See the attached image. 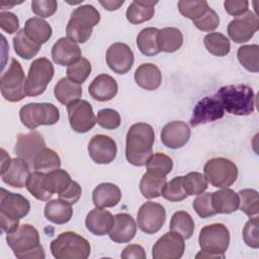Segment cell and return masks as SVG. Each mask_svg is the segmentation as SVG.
Segmentation results:
<instances>
[{"label": "cell", "instance_id": "1", "mask_svg": "<svg viewBox=\"0 0 259 259\" xmlns=\"http://www.w3.org/2000/svg\"><path fill=\"white\" fill-rule=\"evenodd\" d=\"M155 133L146 122L134 123L126 133L125 158L134 166H144L153 154Z\"/></svg>", "mask_w": 259, "mask_h": 259}, {"label": "cell", "instance_id": "2", "mask_svg": "<svg viewBox=\"0 0 259 259\" xmlns=\"http://www.w3.org/2000/svg\"><path fill=\"white\" fill-rule=\"evenodd\" d=\"M6 242L19 259H44L45 250L39 243L38 231L29 224L20 225L6 235Z\"/></svg>", "mask_w": 259, "mask_h": 259}, {"label": "cell", "instance_id": "3", "mask_svg": "<svg viewBox=\"0 0 259 259\" xmlns=\"http://www.w3.org/2000/svg\"><path fill=\"white\" fill-rule=\"evenodd\" d=\"M224 110L234 115L252 114L255 108L253 89L245 84L227 85L221 87L214 94Z\"/></svg>", "mask_w": 259, "mask_h": 259}, {"label": "cell", "instance_id": "4", "mask_svg": "<svg viewBox=\"0 0 259 259\" xmlns=\"http://www.w3.org/2000/svg\"><path fill=\"white\" fill-rule=\"evenodd\" d=\"M29 210L30 203L26 197L1 188L0 221L1 228L6 234L14 232L19 227V220L24 218Z\"/></svg>", "mask_w": 259, "mask_h": 259}, {"label": "cell", "instance_id": "5", "mask_svg": "<svg viewBox=\"0 0 259 259\" xmlns=\"http://www.w3.org/2000/svg\"><path fill=\"white\" fill-rule=\"evenodd\" d=\"M201 251L196 258H225V252L230 244V232L224 224L214 223L204 226L198 237Z\"/></svg>", "mask_w": 259, "mask_h": 259}, {"label": "cell", "instance_id": "6", "mask_svg": "<svg viewBox=\"0 0 259 259\" xmlns=\"http://www.w3.org/2000/svg\"><path fill=\"white\" fill-rule=\"evenodd\" d=\"M99 21L100 13L93 5H81L71 13L66 27L67 37L77 44H84L90 38L93 27Z\"/></svg>", "mask_w": 259, "mask_h": 259}, {"label": "cell", "instance_id": "7", "mask_svg": "<svg viewBox=\"0 0 259 259\" xmlns=\"http://www.w3.org/2000/svg\"><path fill=\"white\" fill-rule=\"evenodd\" d=\"M51 252L57 259H86L90 255L91 247L84 237L67 231L52 241Z\"/></svg>", "mask_w": 259, "mask_h": 259}, {"label": "cell", "instance_id": "8", "mask_svg": "<svg viewBox=\"0 0 259 259\" xmlns=\"http://www.w3.org/2000/svg\"><path fill=\"white\" fill-rule=\"evenodd\" d=\"M20 121L29 130L39 125H53L60 119V110L53 103H28L20 108Z\"/></svg>", "mask_w": 259, "mask_h": 259}, {"label": "cell", "instance_id": "9", "mask_svg": "<svg viewBox=\"0 0 259 259\" xmlns=\"http://www.w3.org/2000/svg\"><path fill=\"white\" fill-rule=\"evenodd\" d=\"M26 79L23 69L18 61L11 59L8 69L0 79L1 94L9 102H18L26 96Z\"/></svg>", "mask_w": 259, "mask_h": 259}, {"label": "cell", "instance_id": "10", "mask_svg": "<svg viewBox=\"0 0 259 259\" xmlns=\"http://www.w3.org/2000/svg\"><path fill=\"white\" fill-rule=\"evenodd\" d=\"M203 172L207 182L218 188H229L238 177L237 165L224 157L209 159L203 167Z\"/></svg>", "mask_w": 259, "mask_h": 259}, {"label": "cell", "instance_id": "11", "mask_svg": "<svg viewBox=\"0 0 259 259\" xmlns=\"http://www.w3.org/2000/svg\"><path fill=\"white\" fill-rule=\"evenodd\" d=\"M55 69L47 58L35 59L29 67L26 78L25 90L27 96H37L45 92L54 77Z\"/></svg>", "mask_w": 259, "mask_h": 259}, {"label": "cell", "instance_id": "12", "mask_svg": "<svg viewBox=\"0 0 259 259\" xmlns=\"http://www.w3.org/2000/svg\"><path fill=\"white\" fill-rule=\"evenodd\" d=\"M70 126L76 133H87L96 123V117L91 104L86 100H76L67 105Z\"/></svg>", "mask_w": 259, "mask_h": 259}, {"label": "cell", "instance_id": "13", "mask_svg": "<svg viewBox=\"0 0 259 259\" xmlns=\"http://www.w3.org/2000/svg\"><path fill=\"white\" fill-rule=\"evenodd\" d=\"M166 221V210L163 205L147 201L138 211V226L146 234H155L161 230Z\"/></svg>", "mask_w": 259, "mask_h": 259}, {"label": "cell", "instance_id": "14", "mask_svg": "<svg viewBox=\"0 0 259 259\" xmlns=\"http://www.w3.org/2000/svg\"><path fill=\"white\" fill-rule=\"evenodd\" d=\"M259 28L257 15L248 10L246 13L235 17L228 25V34L237 44L250 40Z\"/></svg>", "mask_w": 259, "mask_h": 259}, {"label": "cell", "instance_id": "15", "mask_svg": "<svg viewBox=\"0 0 259 259\" xmlns=\"http://www.w3.org/2000/svg\"><path fill=\"white\" fill-rule=\"evenodd\" d=\"M225 110L215 95L205 96L200 99L193 108L190 117V125L197 126L199 124L215 121L222 118Z\"/></svg>", "mask_w": 259, "mask_h": 259}, {"label": "cell", "instance_id": "16", "mask_svg": "<svg viewBox=\"0 0 259 259\" xmlns=\"http://www.w3.org/2000/svg\"><path fill=\"white\" fill-rule=\"evenodd\" d=\"M185 250L184 239L175 232L165 233L152 248L154 259H179Z\"/></svg>", "mask_w": 259, "mask_h": 259}, {"label": "cell", "instance_id": "17", "mask_svg": "<svg viewBox=\"0 0 259 259\" xmlns=\"http://www.w3.org/2000/svg\"><path fill=\"white\" fill-rule=\"evenodd\" d=\"M46 148L42 136L38 132H30L27 134H19L14 147L16 155L25 160L29 166L33 165V161L37 154Z\"/></svg>", "mask_w": 259, "mask_h": 259}, {"label": "cell", "instance_id": "18", "mask_svg": "<svg viewBox=\"0 0 259 259\" xmlns=\"http://www.w3.org/2000/svg\"><path fill=\"white\" fill-rule=\"evenodd\" d=\"M90 158L97 164L111 163L117 154V147L114 140L105 135H95L88 144Z\"/></svg>", "mask_w": 259, "mask_h": 259}, {"label": "cell", "instance_id": "19", "mask_svg": "<svg viewBox=\"0 0 259 259\" xmlns=\"http://www.w3.org/2000/svg\"><path fill=\"white\" fill-rule=\"evenodd\" d=\"M107 66L116 74L127 73L134 64V53L123 42L112 44L106 52Z\"/></svg>", "mask_w": 259, "mask_h": 259}, {"label": "cell", "instance_id": "20", "mask_svg": "<svg viewBox=\"0 0 259 259\" xmlns=\"http://www.w3.org/2000/svg\"><path fill=\"white\" fill-rule=\"evenodd\" d=\"M190 139V128L180 120L170 121L164 125L161 132V141L169 149H179Z\"/></svg>", "mask_w": 259, "mask_h": 259}, {"label": "cell", "instance_id": "21", "mask_svg": "<svg viewBox=\"0 0 259 259\" xmlns=\"http://www.w3.org/2000/svg\"><path fill=\"white\" fill-rule=\"evenodd\" d=\"M82 52L77 42L68 37L59 38L52 48V59L60 66H69L81 58Z\"/></svg>", "mask_w": 259, "mask_h": 259}, {"label": "cell", "instance_id": "22", "mask_svg": "<svg viewBox=\"0 0 259 259\" xmlns=\"http://www.w3.org/2000/svg\"><path fill=\"white\" fill-rule=\"evenodd\" d=\"M136 233L137 225L134 218L128 213H117L114 215L108 236L114 243H127L134 239Z\"/></svg>", "mask_w": 259, "mask_h": 259}, {"label": "cell", "instance_id": "23", "mask_svg": "<svg viewBox=\"0 0 259 259\" xmlns=\"http://www.w3.org/2000/svg\"><path fill=\"white\" fill-rule=\"evenodd\" d=\"M117 83L113 77L108 74L96 76L88 87L90 96L97 101L104 102L111 100L117 93Z\"/></svg>", "mask_w": 259, "mask_h": 259}, {"label": "cell", "instance_id": "24", "mask_svg": "<svg viewBox=\"0 0 259 259\" xmlns=\"http://www.w3.org/2000/svg\"><path fill=\"white\" fill-rule=\"evenodd\" d=\"M113 221L114 217L110 211L101 207H95L87 213L85 226L93 235L104 236L110 231Z\"/></svg>", "mask_w": 259, "mask_h": 259}, {"label": "cell", "instance_id": "25", "mask_svg": "<svg viewBox=\"0 0 259 259\" xmlns=\"http://www.w3.org/2000/svg\"><path fill=\"white\" fill-rule=\"evenodd\" d=\"M29 175V164L19 157L12 159L9 167L1 173L3 182L15 188L24 187Z\"/></svg>", "mask_w": 259, "mask_h": 259}, {"label": "cell", "instance_id": "26", "mask_svg": "<svg viewBox=\"0 0 259 259\" xmlns=\"http://www.w3.org/2000/svg\"><path fill=\"white\" fill-rule=\"evenodd\" d=\"M121 199V191L115 184L101 183L92 192V201L96 207H113Z\"/></svg>", "mask_w": 259, "mask_h": 259}, {"label": "cell", "instance_id": "27", "mask_svg": "<svg viewBox=\"0 0 259 259\" xmlns=\"http://www.w3.org/2000/svg\"><path fill=\"white\" fill-rule=\"evenodd\" d=\"M136 83L145 90H156L162 82V74L160 69L152 63H144L140 65L135 72Z\"/></svg>", "mask_w": 259, "mask_h": 259}, {"label": "cell", "instance_id": "28", "mask_svg": "<svg viewBox=\"0 0 259 259\" xmlns=\"http://www.w3.org/2000/svg\"><path fill=\"white\" fill-rule=\"evenodd\" d=\"M211 200L217 213H232L239 208L240 204L238 193L230 188L211 192Z\"/></svg>", "mask_w": 259, "mask_h": 259}, {"label": "cell", "instance_id": "29", "mask_svg": "<svg viewBox=\"0 0 259 259\" xmlns=\"http://www.w3.org/2000/svg\"><path fill=\"white\" fill-rule=\"evenodd\" d=\"M45 217L52 223L63 225L68 223L73 215L72 204L58 198L49 200L45 205Z\"/></svg>", "mask_w": 259, "mask_h": 259}, {"label": "cell", "instance_id": "30", "mask_svg": "<svg viewBox=\"0 0 259 259\" xmlns=\"http://www.w3.org/2000/svg\"><path fill=\"white\" fill-rule=\"evenodd\" d=\"M157 3V1H133L125 12L127 21L132 24H140L150 20L154 16V7Z\"/></svg>", "mask_w": 259, "mask_h": 259}, {"label": "cell", "instance_id": "31", "mask_svg": "<svg viewBox=\"0 0 259 259\" xmlns=\"http://www.w3.org/2000/svg\"><path fill=\"white\" fill-rule=\"evenodd\" d=\"M54 94L57 100L64 104L69 105L73 101L79 100L82 96V87L80 84L74 83L67 77L61 78L55 85Z\"/></svg>", "mask_w": 259, "mask_h": 259}, {"label": "cell", "instance_id": "32", "mask_svg": "<svg viewBox=\"0 0 259 259\" xmlns=\"http://www.w3.org/2000/svg\"><path fill=\"white\" fill-rule=\"evenodd\" d=\"M23 29L25 34L31 40L40 46L51 38L53 32L51 25L40 17H31L27 19Z\"/></svg>", "mask_w": 259, "mask_h": 259}, {"label": "cell", "instance_id": "33", "mask_svg": "<svg viewBox=\"0 0 259 259\" xmlns=\"http://www.w3.org/2000/svg\"><path fill=\"white\" fill-rule=\"evenodd\" d=\"M183 44L182 32L176 27H164L158 32V46L160 52L174 53Z\"/></svg>", "mask_w": 259, "mask_h": 259}, {"label": "cell", "instance_id": "34", "mask_svg": "<svg viewBox=\"0 0 259 259\" xmlns=\"http://www.w3.org/2000/svg\"><path fill=\"white\" fill-rule=\"evenodd\" d=\"M158 32L159 29L156 27H146L139 32L137 36V46L143 55L152 57L160 53Z\"/></svg>", "mask_w": 259, "mask_h": 259}, {"label": "cell", "instance_id": "35", "mask_svg": "<svg viewBox=\"0 0 259 259\" xmlns=\"http://www.w3.org/2000/svg\"><path fill=\"white\" fill-rule=\"evenodd\" d=\"M13 47L17 56L24 60L33 58L40 50V45L31 40L24 32V29H20L13 37Z\"/></svg>", "mask_w": 259, "mask_h": 259}, {"label": "cell", "instance_id": "36", "mask_svg": "<svg viewBox=\"0 0 259 259\" xmlns=\"http://www.w3.org/2000/svg\"><path fill=\"white\" fill-rule=\"evenodd\" d=\"M194 228V221L188 212L179 210L173 213L169 226L170 231L179 234L183 239L187 240L193 235Z\"/></svg>", "mask_w": 259, "mask_h": 259}, {"label": "cell", "instance_id": "37", "mask_svg": "<svg viewBox=\"0 0 259 259\" xmlns=\"http://www.w3.org/2000/svg\"><path fill=\"white\" fill-rule=\"evenodd\" d=\"M146 167L148 173L157 177H166L172 171L173 161L166 154L157 152L149 158Z\"/></svg>", "mask_w": 259, "mask_h": 259}, {"label": "cell", "instance_id": "38", "mask_svg": "<svg viewBox=\"0 0 259 259\" xmlns=\"http://www.w3.org/2000/svg\"><path fill=\"white\" fill-rule=\"evenodd\" d=\"M166 182V177H157L146 172L140 182V191L148 199L159 197L162 195V190Z\"/></svg>", "mask_w": 259, "mask_h": 259}, {"label": "cell", "instance_id": "39", "mask_svg": "<svg viewBox=\"0 0 259 259\" xmlns=\"http://www.w3.org/2000/svg\"><path fill=\"white\" fill-rule=\"evenodd\" d=\"M32 167L35 171L49 173L61 167V159L57 152L46 147L35 157Z\"/></svg>", "mask_w": 259, "mask_h": 259}, {"label": "cell", "instance_id": "40", "mask_svg": "<svg viewBox=\"0 0 259 259\" xmlns=\"http://www.w3.org/2000/svg\"><path fill=\"white\" fill-rule=\"evenodd\" d=\"M203 42L207 52L217 57L227 56L231 50L229 38L220 32L207 33L203 38Z\"/></svg>", "mask_w": 259, "mask_h": 259}, {"label": "cell", "instance_id": "41", "mask_svg": "<svg viewBox=\"0 0 259 259\" xmlns=\"http://www.w3.org/2000/svg\"><path fill=\"white\" fill-rule=\"evenodd\" d=\"M71 182L72 179L70 174L66 170L60 168L47 173L45 178V186L52 194L61 193Z\"/></svg>", "mask_w": 259, "mask_h": 259}, {"label": "cell", "instance_id": "42", "mask_svg": "<svg viewBox=\"0 0 259 259\" xmlns=\"http://www.w3.org/2000/svg\"><path fill=\"white\" fill-rule=\"evenodd\" d=\"M46 174L40 171H34L30 173L26 181V189L36 199L47 201L52 197V193L49 192L45 186Z\"/></svg>", "mask_w": 259, "mask_h": 259}, {"label": "cell", "instance_id": "43", "mask_svg": "<svg viewBox=\"0 0 259 259\" xmlns=\"http://www.w3.org/2000/svg\"><path fill=\"white\" fill-rule=\"evenodd\" d=\"M237 57L241 65L248 71H259V47L257 45H245L238 49Z\"/></svg>", "mask_w": 259, "mask_h": 259}, {"label": "cell", "instance_id": "44", "mask_svg": "<svg viewBox=\"0 0 259 259\" xmlns=\"http://www.w3.org/2000/svg\"><path fill=\"white\" fill-rule=\"evenodd\" d=\"M240 209L248 217H256L259 211V195L255 189H242L238 192Z\"/></svg>", "mask_w": 259, "mask_h": 259}, {"label": "cell", "instance_id": "45", "mask_svg": "<svg viewBox=\"0 0 259 259\" xmlns=\"http://www.w3.org/2000/svg\"><path fill=\"white\" fill-rule=\"evenodd\" d=\"M90 73L91 64L86 58L83 57L67 67V78L72 82L80 85L86 81Z\"/></svg>", "mask_w": 259, "mask_h": 259}, {"label": "cell", "instance_id": "46", "mask_svg": "<svg viewBox=\"0 0 259 259\" xmlns=\"http://www.w3.org/2000/svg\"><path fill=\"white\" fill-rule=\"evenodd\" d=\"M207 179L200 172H190L183 176V186L188 195H199L207 188Z\"/></svg>", "mask_w": 259, "mask_h": 259}, {"label": "cell", "instance_id": "47", "mask_svg": "<svg viewBox=\"0 0 259 259\" xmlns=\"http://www.w3.org/2000/svg\"><path fill=\"white\" fill-rule=\"evenodd\" d=\"M162 196L172 202H177L185 199L188 194L186 193L183 186V176L174 177L169 182H166L162 190Z\"/></svg>", "mask_w": 259, "mask_h": 259}, {"label": "cell", "instance_id": "48", "mask_svg": "<svg viewBox=\"0 0 259 259\" xmlns=\"http://www.w3.org/2000/svg\"><path fill=\"white\" fill-rule=\"evenodd\" d=\"M179 12L186 18L192 21L202 16L209 8L208 3L204 0L202 1H184L181 0L177 3Z\"/></svg>", "mask_w": 259, "mask_h": 259}, {"label": "cell", "instance_id": "49", "mask_svg": "<svg viewBox=\"0 0 259 259\" xmlns=\"http://www.w3.org/2000/svg\"><path fill=\"white\" fill-rule=\"evenodd\" d=\"M192 206L196 213L202 218L206 219L209 217H212L217 214L213 206H212V200H211V192L201 193L199 194L192 202Z\"/></svg>", "mask_w": 259, "mask_h": 259}, {"label": "cell", "instance_id": "50", "mask_svg": "<svg viewBox=\"0 0 259 259\" xmlns=\"http://www.w3.org/2000/svg\"><path fill=\"white\" fill-rule=\"evenodd\" d=\"M96 122L103 128L115 130L120 125V115L114 109H100L97 112Z\"/></svg>", "mask_w": 259, "mask_h": 259}, {"label": "cell", "instance_id": "51", "mask_svg": "<svg viewBox=\"0 0 259 259\" xmlns=\"http://www.w3.org/2000/svg\"><path fill=\"white\" fill-rule=\"evenodd\" d=\"M259 220L258 217H251L245 224L243 229V240L251 248L257 249L259 247V235H258Z\"/></svg>", "mask_w": 259, "mask_h": 259}, {"label": "cell", "instance_id": "52", "mask_svg": "<svg viewBox=\"0 0 259 259\" xmlns=\"http://www.w3.org/2000/svg\"><path fill=\"white\" fill-rule=\"evenodd\" d=\"M194 26L201 31H212L220 25V17L217 12L210 7L199 18L192 21Z\"/></svg>", "mask_w": 259, "mask_h": 259}, {"label": "cell", "instance_id": "53", "mask_svg": "<svg viewBox=\"0 0 259 259\" xmlns=\"http://www.w3.org/2000/svg\"><path fill=\"white\" fill-rule=\"evenodd\" d=\"M58 3L55 0H33L31 2L32 12L40 17L47 18L57 11Z\"/></svg>", "mask_w": 259, "mask_h": 259}, {"label": "cell", "instance_id": "54", "mask_svg": "<svg viewBox=\"0 0 259 259\" xmlns=\"http://www.w3.org/2000/svg\"><path fill=\"white\" fill-rule=\"evenodd\" d=\"M0 27L3 31L12 34L19 28L18 17L9 11H1L0 13Z\"/></svg>", "mask_w": 259, "mask_h": 259}, {"label": "cell", "instance_id": "55", "mask_svg": "<svg viewBox=\"0 0 259 259\" xmlns=\"http://www.w3.org/2000/svg\"><path fill=\"white\" fill-rule=\"evenodd\" d=\"M81 194H82L81 186L76 181L72 180V182L68 185V187L64 191L59 193V198L69 202L70 204H74L79 200V198L81 197Z\"/></svg>", "mask_w": 259, "mask_h": 259}, {"label": "cell", "instance_id": "56", "mask_svg": "<svg viewBox=\"0 0 259 259\" xmlns=\"http://www.w3.org/2000/svg\"><path fill=\"white\" fill-rule=\"evenodd\" d=\"M249 2L247 0H226L224 7L227 13L233 16H240L248 11Z\"/></svg>", "mask_w": 259, "mask_h": 259}, {"label": "cell", "instance_id": "57", "mask_svg": "<svg viewBox=\"0 0 259 259\" xmlns=\"http://www.w3.org/2000/svg\"><path fill=\"white\" fill-rule=\"evenodd\" d=\"M120 257L122 259H146V253L141 245L130 244L122 250Z\"/></svg>", "mask_w": 259, "mask_h": 259}, {"label": "cell", "instance_id": "58", "mask_svg": "<svg viewBox=\"0 0 259 259\" xmlns=\"http://www.w3.org/2000/svg\"><path fill=\"white\" fill-rule=\"evenodd\" d=\"M99 3L103 6L104 9L108 11H114L117 10L124 3V1H99Z\"/></svg>", "mask_w": 259, "mask_h": 259}, {"label": "cell", "instance_id": "59", "mask_svg": "<svg viewBox=\"0 0 259 259\" xmlns=\"http://www.w3.org/2000/svg\"><path fill=\"white\" fill-rule=\"evenodd\" d=\"M12 159H10L9 155L5 152L4 149H1V173H3L10 165Z\"/></svg>", "mask_w": 259, "mask_h": 259}]
</instances>
